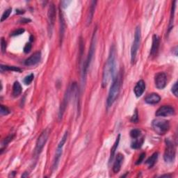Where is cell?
Returning <instances> with one entry per match:
<instances>
[{
	"label": "cell",
	"mask_w": 178,
	"mask_h": 178,
	"mask_svg": "<svg viewBox=\"0 0 178 178\" xmlns=\"http://www.w3.org/2000/svg\"><path fill=\"white\" fill-rule=\"evenodd\" d=\"M116 49L114 46L111 47L109 56L103 69V81H102V86L103 88L106 87L108 83L111 80V78L113 79L115 77V71H116Z\"/></svg>",
	"instance_id": "obj_1"
},
{
	"label": "cell",
	"mask_w": 178,
	"mask_h": 178,
	"mask_svg": "<svg viewBox=\"0 0 178 178\" xmlns=\"http://www.w3.org/2000/svg\"><path fill=\"white\" fill-rule=\"evenodd\" d=\"M96 31H97V28H95L94 32H93L92 40H91V45H90V50L88 54V57H87L86 61L83 64L82 75H81V83H82V86L86 84L87 72H88V69L90 65V63H91L93 55H94L95 44H96Z\"/></svg>",
	"instance_id": "obj_2"
},
{
	"label": "cell",
	"mask_w": 178,
	"mask_h": 178,
	"mask_svg": "<svg viewBox=\"0 0 178 178\" xmlns=\"http://www.w3.org/2000/svg\"><path fill=\"white\" fill-rule=\"evenodd\" d=\"M121 77L120 75H116L113 79V81L108 95L107 104L108 107H111L117 99L121 89Z\"/></svg>",
	"instance_id": "obj_3"
},
{
	"label": "cell",
	"mask_w": 178,
	"mask_h": 178,
	"mask_svg": "<svg viewBox=\"0 0 178 178\" xmlns=\"http://www.w3.org/2000/svg\"><path fill=\"white\" fill-rule=\"evenodd\" d=\"M153 130L159 135H164L170 129V123L163 119H154L152 122Z\"/></svg>",
	"instance_id": "obj_4"
},
{
	"label": "cell",
	"mask_w": 178,
	"mask_h": 178,
	"mask_svg": "<svg viewBox=\"0 0 178 178\" xmlns=\"http://www.w3.org/2000/svg\"><path fill=\"white\" fill-rule=\"evenodd\" d=\"M141 29H140V27H137L135 30L133 44L132 48H131V62H132V64L135 63L136 54L139 48L140 43H141Z\"/></svg>",
	"instance_id": "obj_5"
},
{
	"label": "cell",
	"mask_w": 178,
	"mask_h": 178,
	"mask_svg": "<svg viewBox=\"0 0 178 178\" xmlns=\"http://www.w3.org/2000/svg\"><path fill=\"white\" fill-rule=\"evenodd\" d=\"M166 149L163 154V159L166 163H172L176 158V148L173 143L170 139H166Z\"/></svg>",
	"instance_id": "obj_6"
},
{
	"label": "cell",
	"mask_w": 178,
	"mask_h": 178,
	"mask_svg": "<svg viewBox=\"0 0 178 178\" xmlns=\"http://www.w3.org/2000/svg\"><path fill=\"white\" fill-rule=\"evenodd\" d=\"M68 131H66V133L64 134L63 136L62 137V139H61V140L60 141L59 145H58L57 150H56V154H55V157L54 159L53 165H52L53 171H56L57 169L58 166H59L61 157V155H62V153H63V148L64 145H65V144L67 141V139H68Z\"/></svg>",
	"instance_id": "obj_7"
},
{
	"label": "cell",
	"mask_w": 178,
	"mask_h": 178,
	"mask_svg": "<svg viewBox=\"0 0 178 178\" xmlns=\"http://www.w3.org/2000/svg\"><path fill=\"white\" fill-rule=\"evenodd\" d=\"M56 8L54 4H51L49 7L48 13V34L49 36H52L53 31L55 19H56Z\"/></svg>",
	"instance_id": "obj_8"
},
{
	"label": "cell",
	"mask_w": 178,
	"mask_h": 178,
	"mask_svg": "<svg viewBox=\"0 0 178 178\" xmlns=\"http://www.w3.org/2000/svg\"><path fill=\"white\" fill-rule=\"evenodd\" d=\"M48 136H49L48 130H45L43 131L41 134L40 135V136L39 137V139H38L36 141V148H35V153H36L37 155L41 153V151L43 148H44L47 141H48Z\"/></svg>",
	"instance_id": "obj_9"
},
{
	"label": "cell",
	"mask_w": 178,
	"mask_h": 178,
	"mask_svg": "<svg viewBox=\"0 0 178 178\" xmlns=\"http://www.w3.org/2000/svg\"><path fill=\"white\" fill-rule=\"evenodd\" d=\"M154 83L158 89H163L167 83V77L164 72H159L154 77Z\"/></svg>",
	"instance_id": "obj_10"
},
{
	"label": "cell",
	"mask_w": 178,
	"mask_h": 178,
	"mask_svg": "<svg viewBox=\"0 0 178 178\" xmlns=\"http://www.w3.org/2000/svg\"><path fill=\"white\" fill-rule=\"evenodd\" d=\"M175 114V109L171 106H163L158 109L155 115L157 117H166V116H173Z\"/></svg>",
	"instance_id": "obj_11"
},
{
	"label": "cell",
	"mask_w": 178,
	"mask_h": 178,
	"mask_svg": "<svg viewBox=\"0 0 178 178\" xmlns=\"http://www.w3.org/2000/svg\"><path fill=\"white\" fill-rule=\"evenodd\" d=\"M41 59V53L40 52H35L34 54H32L30 57H29L25 61V65L27 66H35Z\"/></svg>",
	"instance_id": "obj_12"
},
{
	"label": "cell",
	"mask_w": 178,
	"mask_h": 178,
	"mask_svg": "<svg viewBox=\"0 0 178 178\" xmlns=\"http://www.w3.org/2000/svg\"><path fill=\"white\" fill-rule=\"evenodd\" d=\"M59 21H60V28H59V40H60V44H62L64 34H65L66 31V24H65V20H64L63 15L61 11L59 10Z\"/></svg>",
	"instance_id": "obj_13"
},
{
	"label": "cell",
	"mask_w": 178,
	"mask_h": 178,
	"mask_svg": "<svg viewBox=\"0 0 178 178\" xmlns=\"http://www.w3.org/2000/svg\"><path fill=\"white\" fill-rule=\"evenodd\" d=\"M145 90V83L144 80L139 81L134 89V94L137 98L141 97Z\"/></svg>",
	"instance_id": "obj_14"
},
{
	"label": "cell",
	"mask_w": 178,
	"mask_h": 178,
	"mask_svg": "<svg viewBox=\"0 0 178 178\" xmlns=\"http://www.w3.org/2000/svg\"><path fill=\"white\" fill-rule=\"evenodd\" d=\"M124 161V155L121 153H118L116 156V158L115 160V162L113 163V171L115 173H117L121 171L122 163Z\"/></svg>",
	"instance_id": "obj_15"
},
{
	"label": "cell",
	"mask_w": 178,
	"mask_h": 178,
	"mask_svg": "<svg viewBox=\"0 0 178 178\" xmlns=\"http://www.w3.org/2000/svg\"><path fill=\"white\" fill-rule=\"evenodd\" d=\"M159 38L157 35H154L153 36V45L150 49V55L152 57H154L157 54L159 48Z\"/></svg>",
	"instance_id": "obj_16"
},
{
	"label": "cell",
	"mask_w": 178,
	"mask_h": 178,
	"mask_svg": "<svg viewBox=\"0 0 178 178\" xmlns=\"http://www.w3.org/2000/svg\"><path fill=\"white\" fill-rule=\"evenodd\" d=\"M161 100V97L157 93H151L149 94L145 99V102L148 104L154 105L158 104Z\"/></svg>",
	"instance_id": "obj_17"
},
{
	"label": "cell",
	"mask_w": 178,
	"mask_h": 178,
	"mask_svg": "<svg viewBox=\"0 0 178 178\" xmlns=\"http://www.w3.org/2000/svg\"><path fill=\"white\" fill-rule=\"evenodd\" d=\"M69 94H70V92H69V90H68V91L66 92V94L65 95V97H64L63 103L61 105L60 110H59V118L60 120L62 118L63 116V113H64V112H65V111H66V106H67V104H68Z\"/></svg>",
	"instance_id": "obj_18"
},
{
	"label": "cell",
	"mask_w": 178,
	"mask_h": 178,
	"mask_svg": "<svg viewBox=\"0 0 178 178\" xmlns=\"http://www.w3.org/2000/svg\"><path fill=\"white\" fill-rule=\"evenodd\" d=\"M96 4H97V1L91 2V5H90V9H89V14L88 16V17H87V21H86L87 25H89L92 22L93 16H94L95 7H96Z\"/></svg>",
	"instance_id": "obj_19"
},
{
	"label": "cell",
	"mask_w": 178,
	"mask_h": 178,
	"mask_svg": "<svg viewBox=\"0 0 178 178\" xmlns=\"http://www.w3.org/2000/svg\"><path fill=\"white\" fill-rule=\"evenodd\" d=\"M120 139H121V134H118L117 138H116V142L113 146L112 147V150H111V153H110V157H109V163L112 162L113 159V157H114L115 154H116V151L117 150V148L118 147L119 145V142H120Z\"/></svg>",
	"instance_id": "obj_20"
},
{
	"label": "cell",
	"mask_w": 178,
	"mask_h": 178,
	"mask_svg": "<svg viewBox=\"0 0 178 178\" xmlns=\"http://www.w3.org/2000/svg\"><path fill=\"white\" fill-rule=\"evenodd\" d=\"M22 91V88L18 81H15L13 86V97H18L21 95Z\"/></svg>",
	"instance_id": "obj_21"
},
{
	"label": "cell",
	"mask_w": 178,
	"mask_h": 178,
	"mask_svg": "<svg viewBox=\"0 0 178 178\" xmlns=\"http://www.w3.org/2000/svg\"><path fill=\"white\" fill-rule=\"evenodd\" d=\"M157 159H158V153H154L153 155H152L150 158L145 162V163H146L150 168H153L154 165L155 164V163L157 162Z\"/></svg>",
	"instance_id": "obj_22"
},
{
	"label": "cell",
	"mask_w": 178,
	"mask_h": 178,
	"mask_svg": "<svg viewBox=\"0 0 178 178\" xmlns=\"http://www.w3.org/2000/svg\"><path fill=\"white\" fill-rule=\"evenodd\" d=\"M1 72H3L4 71H13V72H21L22 70L19 68L18 67L16 66H4L1 65Z\"/></svg>",
	"instance_id": "obj_23"
},
{
	"label": "cell",
	"mask_w": 178,
	"mask_h": 178,
	"mask_svg": "<svg viewBox=\"0 0 178 178\" xmlns=\"http://www.w3.org/2000/svg\"><path fill=\"white\" fill-rule=\"evenodd\" d=\"M144 139L141 138V139H134V141H132V144H131V148L132 149H139L142 146L143 144H144Z\"/></svg>",
	"instance_id": "obj_24"
},
{
	"label": "cell",
	"mask_w": 178,
	"mask_h": 178,
	"mask_svg": "<svg viewBox=\"0 0 178 178\" xmlns=\"http://www.w3.org/2000/svg\"><path fill=\"white\" fill-rule=\"evenodd\" d=\"M14 138V135H10V136H7V138L4 139V141H2V147H1V153H3V151H4V148H7V145L9 144V143L12 141V140Z\"/></svg>",
	"instance_id": "obj_25"
},
{
	"label": "cell",
	"mask_w": 178,
	"mask_h": 178,
	"mask_svg": "<svg viewBox=\"0 0 178 178\" xmlns=\"http://www.w3.org/2000/svg\"><path fill=\"white\" fill-rule=\"evenodd\" d=\"M176 1L173 2V4L172 5V11H171V20H170V24H169V30L168 31H170L172 28H173V18H174V13H175V8H176Z\"/></svg>",
	"instance_id": "obj_26"
},
{
	"label": "cell",
	"mask_w": 178,
	"mask_h": 178,
	"mask_svg": "<svg viewBox=\"0 0 178 178\" xmlns=\"http://www.w3.org/2000/svg\"><path fill=\"white\" fill-rule=\"evenodd\" d=\"M141 130H139L138 129H134L132 130H131L130 132V136L132 137V139H137L139 138V136H141Z\"/></svg>",
	"instance_id": "obj_27"
},
{
	"label": "cell",
	"mask_w": 178,
	"mask_h": 178,
	"mask_svg": "<svg viewBox=\"0 0 178 178\" xmlns=\"http://www.w3.org/2000/svg\"><path fill=\"white\" fill-rule=\"evenodd\" d=\"M11 11H12V9H11V8H8V9L6 10L4 13L2 14V18H1V22H4V20H7L8 17H9L10 14L11 13Z\"/></svg>",
	"instance_id": "obj_28"
},
{
	"label": "cell",
	"mask_w": 178,
	"mask_h": 178,
	"mask_svg": "<svg viewBox=\"0 0 178 178\" xmlns=\"http://www.w3.org/2000/svg\"><path fill=\"white\" fill-rule=\"evenodd\" d=\"M34 74H30L27 77H25V78L24 79V83L26 84V85H29V84H30L32 81L34 80Z\"/></svg>",
	"instance_id": "obj_29"
},
{
	"label": "cell",
	"mask_w": 178,
	"mask_h": 178,
	"mask_svg": "<svg viewBox=\"0 0 178 178\" xmlns=\"http://www.w3.org/2000/svg\"><path fill=\"white\" fill-rule=\"evenodd\" d=\"M0 113L2 116H7L10 113V111L7 107L4 105H1V110H0Z\"/></svg>",
	"instance_id": "obj_30"
},
{
	"label": "cell",
	"mask_w": 178,
	"mask_h": 178,
	"mask_svg": "<svg viewBox=\"0 0 178 178\" xmlns=\"http://www.w3.org/2000/svg\"><path fill=\"white\" fill-rule=\"evenodd\" d=\"M6 49H7V42L4 40V38L1 39V50L3 54L5 53Z\"/></svg>",
	"instance_id": "obj_31"
},
{
	"label": "cell",
	"mask_w": 178,
	"mask_h": 178,
	"mask_svg": "<svg viewBox=\"0 0 178 178\" xmlns=\"http://www.w3.org/2000/svg\"><path fill=\"white\" fill-rule=\"evenodd\" d=\"M131 121L132 122H134V123H137L139 121V114H138V112H137V109L135 110L134 112V115L132 116V118H131Z\"/></svg>",
	"instance_id": "obj_32"
},
{
	"label": "cell",
	"mask_w": 178,
	"mask_h": 178,
	"mask_svg": "<svg viewBox=\"0 0 178 178\" xmlns=\"http://www.w3.org/2000/svg\"><path fill=\"white\" fill-rule=\"evenodd\" d=\"M25 32L24 29H19V30H17L16 31H14L12 34H11V36H19V35H21Z\"/></svg>",
	"instance_id": "obj_33"
},
{
	"label": "cell",
	"mask_w": 178,
	"mask_h": 178,
	"mask_svg": "<svg viewBox=\"0 0 178 178\" xmlns=\"http://www.w3.org/2000/svg\"><path fill=\"white\" fill-rule=\"evenodd\" d=\"M31 48H32V46H31V44L30 43H27V44L25 45V48H24V52H25V53H26V54L30 53V51H31Z\"/></svg>",
	"instance_id": "obj_34"
},
{
	"label": "cell",
	"mask_w": 178,
	"mask_h": 178,
	"mask_svg": "<svg viewBox=\"0 0 178 178\" xmlns=\"http://www.w3.org/2000/svg\"><path fill=\"white\" fill-rule=\"evenodd\" d=\"M145 157V153H143L141 154V155L139 156V158L137 160L136 162V165H139V164H141V163L144 162V159Z\"/></svg>",
	"instance_id": "obj_35"
},
{
	"label": "cell",
	"mask_w": 178,
	"mask_h": 178,
	"mask_svg": "<svg viewBox=\"0 0 178 178\" xmlns=\"http://www.w3.org/2000/svg\"><path fill=\"white\" fill-rule=\"evenodd\" d=\"M177 82H176L174 84V85L172 87V92H173V94L175 95V96H176L177 97L178 95V93H177Z\"/></svg>",
	"instance_id": "obj_36"
},
{
	"label": "cell",
	"mask_w": 178,
	"mask_h": 178,
	"mask_svg": "<svg viewBox=\"0 0 178 178\" xmlns=\"http://www.w3.org/2000/svg\"><path fill=\"white\" fill-rule=\"evenodd\" d=\"M71 1H63L61 2V4L63 8H66L70 4H71Z\"/></svg>",
	"instance_id": "obj_37"
},
{
	"label": "cell",
	"mask_w": 178,
	"mask_h": 178,
	"mask_svg": "<svg viewBox=\"0 0 178 178\" xmlns=\"http://www.w3.org/2000/svg\"><path fill=\"white\" fill-rule=\"evenodd\" d=\"M20 22H21L22 23H27L29 22H31V20L30 19H26V18H22Z\"/></svg>",
	"instance_id": "obj_38"
},
{
	"label": "cell",
	"mask_w": 178,
	"mask_h": 178,
	"mask_svg": "<svg viewBox=\"0 0 178 178\" xmlns=\"http://www.w3.org/2000/svg\"><path fill=\"white\" fill-rule=\"evenodd\" d=\"M23 13H25V11L19 10V9L16 10V14H23Z\"/></svg>",
	"instance_id": "obj_39"
},
{
	"label": "cell",
	"mask_w": 178,
	"mask_h": 178,
	"mask_svg": "<svg viewBox=\"0 0 178 178\" xmlns=\"http://www.w3.org/2000/svg\"><path fill=\"white\" fill-rule=\"evenodd\" d=\"M161 177H171V176H168V175H165V176H162Z\"/></svg>",
	"instance_id": "obj_40"
}]
</instances>
